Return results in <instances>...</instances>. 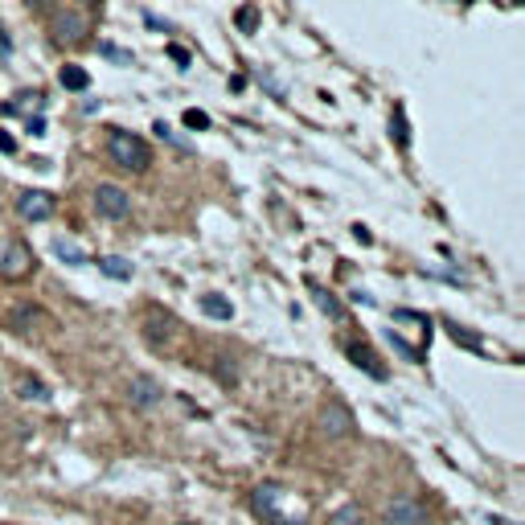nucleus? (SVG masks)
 Returning <instances> with one entry per match:
<instances>
[{"label":"nucleus","mask_w":525,"mask_h":525,"mask_svg":"<svg viewBox=\"0 0 525 525\" xmlns=\"http://www.w3.org/2000/svg\"><path fill=\"white\" fill-rule=\"evenodd\" d=\"M0 152H16V140L9 131H0Z\"/></svg>","instance_id":"nucleus-29"},{"label":"nucleus","mask_w":525,"mask_h":525,"mask_svg":"<svg viewBox=\"0 0 525 525\" xmlns=\"http://www.w3.org/2000/svg\"><path fill=\"white\" fill-rule=\"evenodd\" d=\"M98 49H103V53H107V58H111V62H119V66H131V53H128V49H119V46H111V41H103V46H98Z\"/></svg>","instance_id":"nucleus-25"},{"label":"nucleus","mask_w":525,"mask_h":525,"mask_svg":"<svg viewBox=\"0 0 525 525\" xmlns=\"http://www.w3.org/2000/svg\"><path fill=\"white\" fill-rule=\"evenodd\" d=\"M131 210V197L119 189V185H98L95 189V213L98 218H107V222H119V218H128Z\"/></svg>","instance_id":"nucleus-6"},{"label":"nucleus","mask_w":525,"mask_h":525,"mask_svg":"<svg viewBox=\"0 0 525 525\" xmlns=\"http://www.w3.org/2000/svg\"><path fill=\"white\" fill-rule=\"evenodd\" d=\"M49 29H53V41H58V46H78L91 25H86V16H82V13L53 9V16H49Z\"/></svg>","instance_id":"nucleus-4"},{"label":"nucleus","mask_w":525,"mask_h":525,"mask_svg":"<svg viewBox=\"0 0 525 525\" xmlns=\"http://www.w3.org/2000/svg\"><path fill=\"white\" fill-rule=\"evenodd\" d=\"M82 4H98V0H82Z\"/></svg>","instance_id":"nucleus-33"},{"label":"nucleus","mask_w":525,"mask_h":525,"mask_svg":"<svg viewBox=\"0 0 525 525\" xmlns=\"http://www.w3.org/2000/svg\"><path fill=\"white\" fill-rule=\"evenodd\" d=\"M53 255L62 262H70V267H82V262H86V250H82L78 243H70V238H53Z\"/></svg>","instance_id":"nucleus-14"},{"label":"nucleus","mask_w":525,"mask_h":525,"mask_svg":"<svg viewBox=\"0 0 525 525\" xmlns=\"http://www.w3.org/2000/svg\"><path fill=\"white\" fill-rule=\"evenodd\" d=\"M185 128L205 131V128H210V115H205V111H197V107H189V111H185Z\"/></svg>","instance_id":"nucleus-22"},{"label":"nucleus","mask_w":525,"mask_h":525,"mask_svg":"<svg viewBox=\"0 0 525 525\" xmlns=\"http://www.w3.org/2000/svg\"><path fill=\"white\" fill-rule=\"evenodd\" d=\"M496 525H513V521H505V517H496Z\"/></svg>","instance_id":"nucleus-32"},{"label":"nucleus","mask_w":525,"mask_h":525,"mask_svg":"<svg viewBox=\"0 0 525 525\" xmlns=\"http://www.w3.org/2000/svg\"><path fill=\"white\" fill-rule=\"evenodd\" d=\"M353 238H357V243H374V234H369L365 226H353Z\"/></svg>","instance_id":"nucleus-30"},{"label":"nucleus","mask_w":525,"mask_h":525,"mask_svg":"<svg viewBox=\"0 0 525 525\" xmlns=\"http://www.w3.org/2000/svg\"><path fill=\"white\" fill-rule=\"evenodd\" d=\"M238 29L243 33L259 29V9H255V4H243V9H238Z\"/></svg>","instance_id":"nucleus-19"},{"label":"nucleus","mask_w":525,"mask_h":525,"mask_svg":"<svg viewBox=\"0 0 525 525\" xmlns=\"http://www.w3.org/2000/svg\"><path fill=\"white\" fill-rule=\"evenodd\" d=\"M180 525H197V521H180Z\"/></svg>","instance_id":"nucleus-34"},{"label":"nucleus","mask_w":525,"mask_h":525,"mask_svg":"<svg viewBox=\"0 0 525 525\" xmlns=\"http://www.w3.org/2000/svg\"><path fill=\"white\" fill-rule=\"evenodd\" d=\"M447 332H452V341H456V345H468V349H480V337H472L468 328H459V325H447Z\"/></svg>","instance_id":"nucleus-21"},{"label":"nucleus","mask_w":525,"mask_h":525,"mask_svg":"<svg viewBox=\"0 0 525 525\" xmlns=\"http://www.w3.org/2000/svg\"><path fill=\"white\" fill-rule=\"evenodd\" d=\"M128 398H131V407L136 410H152L156 402L164 398V386L156 382V377H148V374H136L128 382Z\"/></svg>","instance_id":"nucleus-7"},{"label":"nucleus","mask_w":525,"mask_h":525,"mask_svg":"<svg viewBox=\"0 0 525 525\" xmlns=\"http://www.w3.org/2000/svg\"><path fill=\"white\" fill-rule=\"evenodd\" d=\"M58 82H62L66 91H86V86H91V74H86L82 66L66 62V66H62V74H58Z\"/></svg>","instance_id":"nucleus-13"},{"label":"nucleus","mask_w":525,"mask_h":525,"mask_svg":"<svg viewBox=\"0 0 525 525\" xmlns=\"http://www.w3.org/2000/svg\"><path fill=\"white\" fill-rule=\"evenodd\" d=\"M37 320H46V312L33 308V304H21V308L9 316V328H16V332H33V325H37Z\"/></svg>","instance_id":"nucleus-11"},{"label":"nucleus","mask_w":525,"mask_h":525,"mask_svg":"<svg viewBox=\"0 0 525 525\" xmlns=\"http://www.w3.org/2000/svg\"><path fill=\"white\" fill-rule=\"evenodd\" d=\"M332 525H365V513H361V505H341L332 513Z\"/></svg>","instance_id":"nucleus-17"},{"label":"nucleus","mask_w":525,"mask_h":525,"mask_svg":"<svg viewBox=\"0 0 525 525\" xmlns=\"http://www.w3.org/2000/svg\"><path fill=\"white\" fill-rule=\"evenodd\" d=\"M33 267H37V255H33V246L25 238H13V243L4 246V255H0V279L21 283V279L33 275Z\"/></svg>","instance_id":"nucleus-3"},{"label":"nucleus","mask_w":525,"mask_h":525,"mask_svg":"<svg viewBox=\"0 0 525 525\" xmlns=\"http://www.w3.org/2000/svg\"><path fill=\"white\" fill-rule=\"evenodd\" d=\"M250 509L262 517V525H308L304 501H295V492H287L283 484H259Z\"/></svg>","instance_id":"nucleus-1"},{"label":"nucleus","mask_w":525,"mask_h":525,"mask_svg":"<svg viewBox=\"0 0 525 525\" xmlns=\"http://www.w3.org/2000/svg\"><path fill=\"white\" fill-rule=\"evenodd\" d=\"M98 271L111 275V279H131V262L119 259V255H103V259H98Z\"/></svg>","instance_id":"nucleus-15"},{"label":"nucleus","mask_w":525,"mask_h":525,"mask_svg":"<svg viewBox=\"0 0 525 525\" xmlns=\"http://www.w3.org/2000/svg\"><path fill=\"white\" fill-rule=\"evenodd\" d=\"M386 525H431V517H427V509L419 505V501L402 496V501H394V505L386 509Z\"/></svg>","instance_id":"nucleus-9"},{"label":"nucleus","mask_w":525,"mask_h":525,"mask_svg":"<svg viewBox=\"0 0 525 525\" xmlns=\"http://www.w3.org/2000/svg\"><path fill=\"white\" fill-rule=\"evenodd\" d=\"M316 308L328 312V316H345V304L332 292H325V287H316Z\"/></svg>","instance_id":"nucleus-18"},{"label":"nucleus","mask_w":525,"mask_h":525,"mask_svg":"<svg viewBox=\"0 0 525 525\" xmlns=\"http://www.w3.org/2000/svg\"><path fill=\"white\" fill-rule=\"evenodd\" d=\"M107 152H111L115 168H123V173H144L148 164H152V148H148L136 131H123V128L111 131Z\"/></svg>","instance_id":"nucleus-2"},{"label":"nucleus","mask_w":525,"mask_h":525,"mask_svg":"<svg viewBox=\"0 0 525 525\" xmlns=\"http://www.w3.org/2000/svg\"><path fill=\"white\" fill-rule=\"evenodd\" d=\"M201 312H205V316H213V320H230V316H234V304H230L226 295L210 292V295H201Z\"/></svg>","instance_id":"nucleus-12"},{"label":"nucleus","mask_w":525,"mask_h":525,"mask_svg":"<svg viewBox=\"0 0 525 525\" xmlns=\"http://www.w3.org/2000/svg\"><path fill=\"white\" fill-rule=\"evenodd\" d=\"M168 58H173L177 66H189V49H185V46H168Z\"/></svg>","instance_id":"nucleus-26"},{"label":"nucleus","mask_w":525,"mask_h":525,"mask_svg":"<svg viewBox=\"0 0 525 525\" xmlns=\"http://www.w3.org/2000/svg\"><path fill=\"white\" fill-rule=\"evenodd\" d=\"M25 128H29V136H46V119H41V115H29Z\"/></svg>","instance_id":"nucleus-27"},{"label":"nucleus","mask_w":525,"mask_h":525,"mask_svg":"<svg viewBox=\"0 0 525 525\" xmlns=\"http://www.w3.org/2000/svg\"><path fill=\"white\" fill-rule=\"evenodd\" d=\"M320 427H325V435H332V439H345V435H353V410L345 407V402H328L320 410Z\"/></svg>","instance_id":"nucleus-8"},{"label":"nucleus","mask_w":525,"mask_h":525,"mask_svg":"<svg viewBox=\"0 0 525 525\" xmlns=\"http://www.w3.org/2000/svg\"><path fill=\"white\" fill-rule=\"evenodd\" d=\"M21 398H29V402H49L46 382H21Z\"/></svg>","instance_id":"nucleus-20"},{"label":"nucleus","mask_w":525,"mask_h":525,"mask_svg":"<svg viewBox=\"0 0 525 525\" xmlns=\"http://www.w3.org/2000/svg\"><path fill=\"white\" fill-rule=\"evenodd\" d=\"M53 4L58 0H29V9H37V13H53Z\"/></svg>","instance_id":"nucleus-28"},{"label":"nucleus","mask_w":525,"mask_h":525,"mask_svg":"<svg viewBox=\"0 0 525 525\" xmlns=\"http://www.w3.org/2000/svg\"><path fill=\"white\" fill-rule=\"evenodd\" d=\"M390 345H394V353H402L407 361H419V349H414V345H407L398 332H390Z\"/></svg>","instance_id":"nucleus-24"},{"label":"nucleus","mask_w":525,"mask_h":525,"mask_svg":"<svg viewBox=\"0 0 525 525\" xmlns=\"http://www.w3.org/2000/svg\"><path fill=\"white\" fill-rule=\"evenodd\" d=\"M152 131H156V136H160V140H168V144H177L180 152H189V144H185V140H180L177 131H173V128H168V123H164V119H160V123H156V128H152Z\"/></svg>","instance_id":"nucleus-23"},{"label":"nucleus","mask_w":525,"mask_h":525,"mask_svg":"<svg viewBox=\"0 0 525 525\" xmlns=\"http://www.w3.org/2000/svg\"><path fill=\"white\" fill-rule=\"evenodd\" d=\"M0 53H13V41H9L4 33H0Z\"/></svg>","instance_id":"nucleus-31"},{"label":"nucleus","mask_w":525,"mask_h":525,"mask_svg":"<svg viewBox=\"0 0 525 525\" xmlns=\"http://www.w3.org/2000/svg\"><path fill=\"white\" fill-rule=\"evenodd\" d=\"M53 210H58V201H53V193H46V189H25V193L16 197V213H21L25 222H49Z\"/></svg>","instance_id":"nucleus-5"},{"label":"nucleus","mask_w":525,"mask_h":525,"mask_svg":"<svg viewBox=\"0 0 525 525\" xmlns=\"http://www.w3.org/2000/svg\"><path fill=\"white\" fill-rule=\"evenodd\" d=\"M390 131H394V140L402 148H410V128H407V111L402 107H394V115H390Z\"/></svg>","instance_id":"nucleus-16"},{"label":"nucleus","mask_w":525,"mask_h":525,"mask_svg":"<svg viewBox=\"0 0 525 525\" xmlns=\"http://www.w3.org/2000/svg\"><path fill=\"white\" fill-rule=\"evenodd\" d=\"M345 353H349V361H353L357 369H365V374H369V377H377V382L386 377V365L377 361V353H374V349H365V345H349Z\"/></svg>","instance_id":"nucleus-10"}]
</instances>
